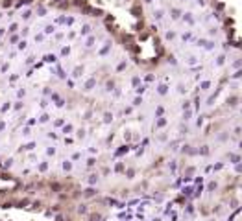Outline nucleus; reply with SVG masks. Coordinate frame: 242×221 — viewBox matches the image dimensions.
I'll use <instances>...</instances> for the list:
<instances>
[{
  "instance_id": "obj_1",
  "label": "nucleus",
  "mask_w": 242,
  "mask_h": 221,
  "mask_svg": "<svg viewBox=\"0 0 242 221\" xmlns=\"http://www.w3.org/2000/svg\"><path fill=\"white\" fill-rule=\"evenodd\" d=\"M17 30H19V24H11L9 26V32H17Z\"/></svg>"
}]
</instances>
